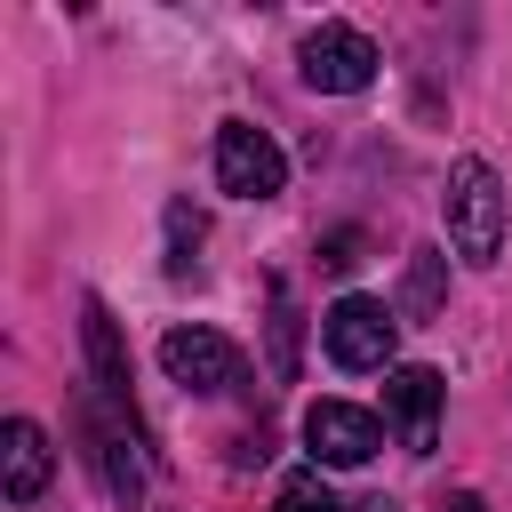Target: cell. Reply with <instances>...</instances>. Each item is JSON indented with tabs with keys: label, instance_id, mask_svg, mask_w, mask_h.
I'll list each match as a JSON object with an SVG mask.
<instances>
[{
	"label": "cell",
	"instance_id": "2",
	"mask_svg": "<svg viewBox=\"0 0 512 512\" xmlns=\"http://www.w3.org/2000/svg\"><path fill=\"white\" fill-rule=\"evenodd\" d=\"M392 336H400V312H392L384 296H336V304L320 312V344H328V360L352 368V376L392 368Z\"/></svg>",
	"mask_w": 512,
	"mask_h": 512
},
{
	"label": "cell",
	"instance_id": "5",
	"mask_svg": "<svg viewBox=\"0 0 512 512\" xmlns=\"http://www.w3.org/2000/svg\"><path fill=\"white\" fill-rule=\"evenodd\" d=\"M160 368L184 384V392H232L240 376H248V360H240V344L232 336H216V328H168L160 336Z\"/></svg>",
	"mask_w": 512,
	"mask_h": 512
},
{
	"label": "cell",
	"instance_id": "8",
	"mask_svg": "<svg viewBox=\"0 0 512 512\" xmlns=\"http://www.w3.org/2000/svg\"><path fill=\"white\" fill-rule=\"evenodd\" d=\"M80 344H88V384L112 400V408H128L136 416V376H128V344H120V320L104 312V296H80Z\"/></svg>",
	"mask_w": 512,
	"mask_h": 512
},
{
	"label": "cell",
	"instance_id": "13",
	"mask_svg": "<svg viewBox=\"0 0 512 512\" xmlns=\"http://www.w3.org/2000/svg\"><path fill=\"white\" fill-rule=\"evenodd\" d=\"M272 376H296V312H288V296H272Z\"/></svg>",
	"mask_w": 512,
	"mask_h": 512
},
{
	"label": "cell",
	"instance_id": "1",
	"mask_svg": "<svg viewBox=\"0 0 512 512\" xmlns=\"http://www.w3.org/2000/svg\"><path fill=\"white\" fill-rule=\"evenodd\" d=\"M440 208H448V248H456L464 264L488 272V264L504 256V176H496L480 152H464V160L448 168Z\"/></svg>",
	"mask_w": 512,
	"mask_h": 512
},
{
	"label": "cell",
	"instance_id": "6",
	"mask_svg": "<svg viewBox=\"0 0 512 512\" xmlns=\"http://www.w3.org/2000/svg\"><path fill=\"white\" fill-rule=\"evenodd\" d=\"M440 400H448V384L424 360H408V368L384 376V416H392V432H400L408 456H432L440 448Z\"/></svg>",
	"mask_w": 512,
	"mask_h": 512
},
{
	"label": "cell",
	"instance_id": "15",
	"mask_svg": "<svg viewBox=\"0 0 512 512\" xmlns=\"http://www.w3.org/2000/svg\"><path fill=\"white\" fill-rule=\"evenodd\" d=\"M432 512H480V496H472V488H456V496H440Z\"/></svg>",
	"mask_w": 512,
	"mask_h": 512
},
{
	"label": "cell",
	"instance_id": "12",
	"mask_svg": "<svg viewBox=\"0 0 512 512\" xmlns=\"http://www.w3.org/2000/svg\"><path fill=\"white\" fill-rule=\"evenodd\" d=\"M192 248H200V216L168 200V280H192Z\"/></svg>",
	"mask_w": 512,
	"mask_h": 512
},
{
	"label": "cell",
	"instance_id": "11",
	"mask_svg": "<svg viewBox=\"0 0 512 512\" xmlns=\"http://www.w3.org/2000/svg\"><path fill=\"white\" fill-rule=\"evenodd\" d=\"M272 512H344V504H336V488H328V480H320V464H312V472H288V480H280Z\"/></svg>",
	"mask_w": 512,
	"mask_h": 512
},
{
	"label": "cell",
	"instance_id": "7",
	"mask_svg": "<svg viewBox=\"0 0 512 512\" xmlns=\"http://www.w3.org/2000/svg\"><path fill=\"white\" fill-rule=\"evenodd\" d=\"M304 448L320 464H368L384 448V424L368 408H352V400H312L304 408Z\"/></svg>",
	"mask_w": 512,
	"mask_h": 512
},
{
	"label": "cell",
	"instance_id": "10",
	"mask_svg": "<svg viewBox=\"0 0 512 512\" xmlns=\"http://www.w3.org/2000/svg\"><path fill=\"white\" fill-rule=\"evenodd\" d=\"M440 296H448V256H440V248H416L408 272H400V304H392V312H400V320H432Z\"/></svg>",
	"mask_w": 512,
	"mask_h": 512
},
{
	"label": "cell",
	"instance_id": "14",
	"mask_svg": "<svg viewBox=\"0 0 512 512\" xmlns=\"http://www.w3.org/2000/svg\"><path fill=\"white\" fill-rule=\"evenodd\" d=\"M360 248H368L360 232H328V240H320V264H328V272H352V264H360Z\"/></svg>",
	"mask_w": 512,
	"mask_h": 512
},
{
	"label": "cell",
	"instance_id": "3",
	"mask_svg": "<svg viewBox=\"0 0 512 512\" xmlns=\"http://www.w3.org/2000/svg\"><path fill=\"white\" fill-rule=\"evenodd\" d=\"M376 40L360 32V24H320V32H304V48H296V72H304V88H320V96H360L368 80H376Z\"/></svg>",
	"mask_w": 512,
	"mask_h": 512
},
{
	"label": "cell",
	"instance_id": "4",
	"mask_svg": "<svg viewBox=\"0 0 512 512\" xmlns=\"http://www.w3.org/2000/svg\"><path fill=\"white\" fill-rule=\"evenodd\" d=\"M216 184L232 200H272L288 184V152L256 128V120H224L216 128Z\"/></svg>",
	"mask_w": 512,
	"mask_h": 512
},
{
	"label": "cell",
	"instance_id": "9",
	"mask_svg": "<svg viewBox=\"0 0 512 512\" xmlns=\"http://www.w3.org/2000/svg\"><path fill=\"white\" fill-rule=\"evenodd\" d=\"M48 472H56L48 432H40L32 416H8V424H0V496H8V504H32V496L48 488Z\"/></svg>",
	"mask_w": 512,
	"mask_h": 512
}]
</instances>
